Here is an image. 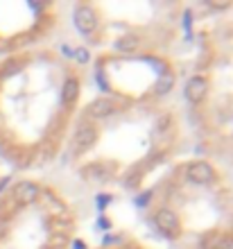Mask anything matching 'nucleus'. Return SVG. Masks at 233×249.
<instances>
[{"instance_id":"1","label":"nucleus","mask_w":233,"mask_h":249,"mask_svg":"<svg viewBox=\"0 0 233 249\" xmlns=\"http://www.w3.org/2000/svg\"><path fill=\"white\" fill-rule=\"evenodd\" d=\"M75 25H77V30L82 34H91L95 32V27H97V14L93 7L89 5H79L77 9H75Z\"/></svg>"},{"instance_id":"7","label":"nucleus","mask_w":233,"mask_h":249,"mask_svg":"<svg viewBox=\"0 0 233 249\" xmlns=\"http://www.w3.org/2000/svg\"><path fill=\"white\" fill-rule=\"evenodd\" d=\"M116 111V105L107 98H97L89 105V118H107Z\"/></svg>"},{"instance_id":"8","label":"nucleus","mask_w":233,"mask_h":249,"mask_svg":"<svg viewBox=\"0 0 233 249\" xmlns=\"http://www.w3.org/2000/svg\"><path fill=\"white\" fill-rule=\"evenodd\" d=\"M61 98H64L66 105H72L75 100L79 98V82L75 77L71 79H66V84H64V93H61Z\"/></svg>"},{"instance_id":"6","label":"nucleus","mask_w":233,"mask_h":249,"mask_svg":"<svg viewBox=\"0 0 233 249\" xmlns=\"http://www.w3.org/2000/svg\"><path fill=\"white\" fill-rule=\"evenodd\" d=\"M95 141H97V131L93 124H82V127L75 131V147H77V150H89Z\"/></svg>"},{"instance_id":"9","label":"nucleus","mask_w":233,"mask_h":249,"mask_svg":"<svg viewBox=\"0 0 233 249\" xmlns=\"http://www.w3.org/2000/svg\"><path fill=\"white\" fill-rule=\"evenodd\" d=\"M172 84H175V75L170 71H165L163 75H159V79H156L154 84V91L159 93V95H165V93H170V89H172Z\"/></svg>"},{"instance_id":"4","label":"nucleus","mask_w":233,"mask_h":249,"mask_svg":"<svg viewBox=\"0 0 233 249\" xmlns=\"http://www.w3.org/2000/svg\"><path fill=\"white\" fill-rule=\"evenodd\" d=\"M186 100L188 102H193V105H199L201 100L206 98V93H208V82L204 77H190L188 79V84H186Z\"/></svg>"},{"instance_id":"2","label":"nucleus","mask_w":233,"mask_h":249,"mask_svg":"<svg viewBox=\"0 0 233 249\" xmlns=\"http://www.w3.org/2000/svg\"><path fill=\"white\" fill-rule=\"evenodd\" d=\"M154 224L156 229L165 233V236H177L179 233V217H177L175 211L170 209H159L154 215Z\"/></svg>"},{"instance_id":"10","label":"nucleus","mask_w":233,"mask_h":249,"mask_svg":"<svg viewBox=\"0 0 233 249\" xmlns=\"http://www.w3.org/2000/svg\"><path fill=\"white\" fill-rule=\"evenodd\" d=\"M116 48L120 50V53H134V50L138 48V39L134 36V34H125V36L118 39Z\"/></svg>"},{"instance_id":"5","label":"nucleus","mask_w":233,"mask_h":249,"mask_svg":"<svg viewBox=\"0 0 233 249\" xmlns=\"http://www.w3.org/2000/svg\"><path fill=\"white\" fill-rule=\"evenodd\" d=\"M14 202L20 204V206H27V204H32L36 197H39V186L32 184V181H20L12 193Z\"/></svg>"},{"instance_id":"3","label":"nucleus","mask_w":233,"mask_h":249,"mask_svg":"<svg viewBox=\"0 0 233 249\" xmlns=\"http://www.w3.org/2000/svg\"><path fill=\"white\" fill-rule=\"evenodd\" d=\"M186 177L193 181V184H211L215 179V170L211 168V163H206V161H195V163L188 165L186 170Z\"/></svg>"}]
</instances>
